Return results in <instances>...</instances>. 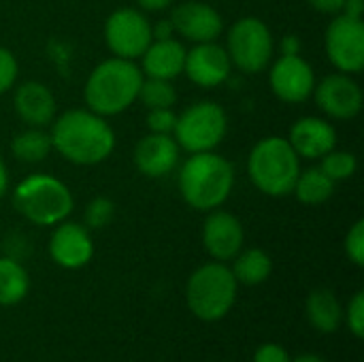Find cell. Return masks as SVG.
<instances>
[{
	"label": "cell",
	"instance_id": "obj_12",
	"mask_svg": "<svg viewBox=\"0 0 364 362\" xmlns=\"http://www.w3.org/2000/svg\"><path fill=\"white\" fill-rule=\"evenodd\" d=\"M314 96L318 107L333 119H352L363 109V90L346 73L324 77L314 87Z\"/></svg>",
	"mask_w": 364,
	"mask_h": 362
},
{
	"label": "cell",
	"instance_id": "obj_20",
	"mask_svg": "<svg viewBox=\"0 0 364 362\" xmlns=\"http://www.w3.org/2000/svg\"><path fill=\"white\" fill-rule=\"evenodd\" d=\"M186 47L175 41V38H162V41H151L149 47L145 49L143 58V73L154 79H175L177 75L183 73V62H186Z\"/></svg>",
	"mask_w": 364,
	"mask_h": 362
},
{
	"label": "cell",
	"instance_id": "obj_22",
	"mask_svg": "<svg viewBox=\"0 0 364 362\" xmlns=\"http://www.w3.org/2000/svg\"><path fill=\"white\" fill-rule=\"evenodd\" d=\"M230 271H232L237 284L258 286V284L269 280V275L273 271V260L267 252L254 247V250L239 252L235 256V267Z\"/></svg>",
	"mask_w": 364,
	"mask_h": 362
},
{
	"label": "cell",
	"instance_id": "obj_8",
	"mask_svg": "<svg viewBox=\"0 0 364 362\" xmlns=\"http://www.w3.org/2000/svg\"><path fill=\"white\" fill-rule=\"evenodd\" d=\"M275 41L269 26L258 17H243L228 32V58L239 70L256 75L267 68L273 58Z\"/></svg>",
	"mask_w": 364,
	"mask_h": 362
},
{
	"label": "cell",
	"instance_id": "obj_18",
	"mask_svg": "<svg viewBox=\"0 0 364 362\" xmlns=\"http://www.w3.org/2000/svg\"><path fill=\"white\" fill-rule=\"evenodd\" d=\"M179 160V145L171 134L149 132L134 147V166L145 177H164L168 175Z\"/></svg>",
	"mask_w": 364,
	"mask_h": 362
},
{
	"label": "cell",
	"instance_id": "obj_5",
	"mask_svg": "<svg viewBox=\"0 0 364 362\" xmlns=\"http://www.w3.org/2000/svg\"><path fill=\"white\" fill-rule=\"evenodd\" d=\"M13 207L36 226H55L70 215L75 198L64 181L36 173L17 183L13 190Z\"/></svg>",
	"mask_w": 364,
	"mask_h": 362
},
{
	"label": "cell",
	"instance_id": "obj_32",
	"mask_svg": "<svg viewBox=\"0 0 364 362\" xmlns=\"http://www.w3.org/2000/svg\"><path fill=\"white\" fill-rule=\"evenodd\" d=\"M348 326L356 339L364 337V292H356L348 305Z\"/></svg>",
	"mask_w": 364,
	"mask_h": 362
},
{
	"label": "cell",
	"instance_id": "obj_26",
	"mask_svg": "<svg viewBox=\"0 0 364 362\" xmlns=\"http://www.w3.org/2000/svg\"><path fill=\"white\" fill-rule=\"evenodd\" d=\"M147 109H171L177 100V92L168 79H143L139 87V98Z\"/></svg>",
	"mask_w": 364,
	"mask_h": 362
},
{
	"label": "cell",
	"instance_id": "obj_33",
	"mask_svg": "<svg viewBox=\"0 0 364 362\" xmlns=\"http://www.w3.org/2000/svg\"><path fill=\"white\" fill-rule=\"evenodd\" d=\"M254 362H290L288 352L277 344H264L256 350Z\"/></svg>",
	"mask_w": 364,
	"mask_h": 362
},
{
	"label": "cell",
	"instance_id": "obj_1",
	"mask_svg": "<svg viewBox=\"0 0 364 362\" xmlns=\"http://www.w3.org/2000/svg\"><path fill=\"white\" fill-rule=\"evenodd\" d=\"M51 145L68 162L92 166L107 160L115 149V132L109 122L90 109L64 111L51 122Z\"/></svg>",
	"mask_w": 364,
	"mask_h": 362
},
{
	"label": "cell",
	"instance_id": "obj_28",
	"mask_svg": "<svg viewBox=\"0 0 364 362\" xmlns=\"http://www.w3.org/2000/svg\"><path fill=\"white\" fill-rule=\"evenodd\" d=\"M113 213H115L113 201H109V198H105V196L92 198V201L85 205V211H83L85 228H92V230L105 228V226L113 220Z\"/></svg>",
	"mask_w": 364,
	"mask_h": 362
},
{
	"label": "cell",
	"instance_id": "obj_34",
	"mask_svg": "<svg viewBox=\"0 0 364 362\" xmlns=\"http://www.w3.org/2000/svg\"><path fill=\"white\" fill-rule=\"evenodd\" d=\"M307 2L311 9L326 13V15H339L341 6H343V0H307Z\"/></svg>",
	"mask_w": 364,
	"mask_h": 362
},
{
	"label": "cell",
	"instance_id": "obj_15",
	"mask_svg": "<svg viewBox=\"0 0 364 362\" xmlns=\"http://www.w3.org/2000/svg\"><path fill=\"white\" fill-rule=\"evenodd\" d=\"M171 23L175 32L192 43H211L224 32L222 15L205 2H181L171 13Z\"/></svg>",
	"mask_w": 364,
	"mask_h": 362
},
{
	"label": "cell",
	"instance_id": "obj_6",
	"mask_svg": "<svg viewBox=\"0 0 364 362\" xmlns=\"http://www.w3.org/2000/svg\"><path fill=\"white\" fill-rule=\"evenodd\" d=\"M237 280L224 262H207L198 267L186 288L190 312L203 322L222 320L237 301Z\"/></svg>",
	"mask_w": 364,
	"mask_h": 362
},
{
	"label": "cell",
	"instance_id": "obj_37",
	"mask_svg": "<svg viewBox=\"0 0 364 362\" xmlns=\"http://www.w3.org/2000/svg\"><path fill=\"white\" fill-rule=\"evenodd\" d=\"M341 15H346V17H352V19H363L364 0H343Z\"/></svg>",
	"mask_w": 364,
	"mask_h": 362
},
{
	"label": "cell",
	"instance_id": "obj_19",
	"mask_svg": "<svg viewBox=\"0 0 364 362\" xmlns=\"http://www.w3.org/2000/svg\"><path fill=\"white\" fill-rule=\"evenodd\" d=\"M13 107L19 119L32 128H45L55 119V98L41 81H26L15 87Z\"/></svg>",
	"mask_w": 364,
	"mask_h": 362
},
{
	"label": "cell",
	"instance_id": "obj_23",
	"mask_svg": "<svg viewBox=\"0 0 364 362\" xmlns=\"http://www.w3.org/2000/svg\"><path fill=\"white\" fill-rule=\"evenodd\" d=\"M333 192H335V181L320 166L301 171L292 190V194H296V198L309 207L326 203L333 196Z\"/></svg>",
	"mask_w": 364,
	"mask_h": 362
},
{
	"label": "cell",
	"instance_id": "obj_31",
	"mask_svg": "<svg viewBox=\"0 0 364 362\" xmlns=\"http://www.w3.org/2000/svg\"><path fill=\"white\" fill-rule=\"evenodd\" d=\"M17 60L13 55V51H9L6 47H0V94L9 92L15 81H17Z\"/></svg>",
	"mask_w": 364,
	"mask_h": 362
},
{
	"label": "cell",
	"instance_id": "obj_24",
	"mask_svg": "<svg viewBox=\"0 0 364 362\" xmlns=\"http://www.w3.org/2000/svg\"><path fill=\"white\" fill-rule=\"evenodd\" d=\"M53 145H51V137L49 132H45L43 128H28L21 130L13 137L11 141V151L19 162H28V164H36L43 162L49 154H51Z\"/></svg>",
	"mask_w": 364,
	"mask_h": 362
},
{
	"label": "cell",
	"instance_id": "obj_4",
	"mask_svg": "<svg viewBox=\"0 0 364 362\" xmlns=\"http://www.w3.org/2000/svg\"><path fill=\"white\" fill-rule=\"evenodd\" d=\"M247 173L252 183L267 196L279 198L294 190L301 173V158L282 137H267L258 141L247 158Z\"/></svg>",
	"mask_w": 364,
	"mask_h": 362
},
{
	"label": "cell",
	"instance_id": "obj_11",
	"mask_svg": "<svg viewBox=\"0 0 364 362\" xmlns=\"http://www.w3.org/2000/svg\"><path fill=\"white\" fill-rule=\"evenodd\" d=\"M269 85L273 94L288 102L299 105L305 102L316 87V75L311 64L299 55H282L269 73Z\"/></svg>",
	"mask_w": 364,
	"mask_h": 362
},
{
	"label": "cell",
	"instance_id": "obj_29",
	"mask_svg": "<svg viewBox=\"0 0 364 362\" xmlns=\"http://www.w3.org/2000/svg\"><path fill=\"white\" fill-rule=\"evenodd\" d=\"M346 254L356 265L364 267V222L358 220L346 237Z\"/></svg>",
	"mask_w": 364,
	"mask_h": 362
},
{
	"label": "cell",
	"instance_id": "obj_21",
	"mask_svg": "<svg viewBox=\"0 0 364 362\" xmlns=\"http://www.w3.org/2000/svg\"><path fill=\"white\" fill-rule=\"evenodd\" d=\"M307 320L309 324L320 331V333H335L341 326L343 320V309L339 299L331 292V290H314L307 297Z\"/></svg>",
	"mask_w": 364,
	"mask_h": 362
},
{
	"label": "cell",
	"instance_id": "obj_27",
	"mask_svg": "<svg viewBox=\"0 0 364 362\" xmlns=\"http://www.w3.org/2000/svg\"><path fill=\"white\" fill-rule=\"evenodd\" d=\"M320 169L337 183L343 179H350L356 169H358V160L352 151H339V149H331L326 156L320 158Z\"/></svg>",
	"mask_w": 364,
	"mask_h": 362
},
{
	"label": "cell",
	"instance_id": "obj_13",
	"mask_svg": "<svg viewBox=\"0 0 364 362\" xmlns=\"http://www.w3.org/2000/svg\"><path fill=\"white\" fill-rule=\"evenodd\" d=\"M230 58L224 47H220L215 41L211 43H196L190 51H186L183 73L186 77L205 90L222 85L230 75Z\"/></svg>",
	"mask_w": 364,
	"mask_h": 362
},
{
	"label": "cell",
	"instance_id": "obj_16",
	"mask_svg": "<svg viewBox=\"0 0 364 362\" xmlns=\"http://www.w3.org/2000/svg\"><path fill=\"white\" fill-rule=\"evenodd\" d=\"M49 256L62 269H81L94 256V243L85 226L60 222L49 239Z\"/></svg>",
	"mask_w": 364,
	"mask_h": 362
},
{
	"label": "cell",
	"instance_id": "obj_3",
	"mask_svg": "<svg viewBox=\"0 0 364 362\" xmlns=\"http://www.w3.org/2000/svg\"><path fill=\"white\" fill-rule=\"evenodd\" d=\"M141 83L143 70L134 64V60L113 55L90 73L83 87V98L90 111L111 117L126 111L139 98Z\"/></svg>",
	"mask_w": 364,
	"mask_h": 362
},
{
	"label": "cell",
	"instance_id": "obj_14",
	"mask_svg": "<svg viewBox=\"0 0 364 362\" xmlns=\"http://www.w3.org/2000/svg\"><path fill=\"white\" fill-rule=\"evenodd\" d=\"M243 241H245V230L237 215L218 209L209 211L203 224V245L213 260L218 262L232 260L243 250Z\"/></svg>",
	"mask_w": 364,
	"mask_h": 362
},
{
	"label": "cell",
	"instance_id": "obj_10",
	"mask_svg": "<svg viewBox=\"0 0 364 362\" xmlns=\"http://www.w3.org/2000/svg\"><path fill=\"white\" fill-rule=\"evenodd\" d=\"M324 47L331 64L346 75H358L364 68V23L337 15L324 34Z\"/></svg>",
	"mask_w": 364,
	"mask_h": 362
},
{
	"label": "cell",
	"instance_id": "obj_38",
	"mask_svg": "<svg viewBox=\"0 0 364 362\" xmlns=\"http://www.w3.org/2000/svg\"><path fill=\"white\" fill-rule=\"evenodd\" d=\"M143 11H162L173 4V0H136Z\"/></svg>",
	"mask_w": 364,
	"mask_h": 362
},
{
	"label": "cell",
	"instance_id": "obj_39",
	"mask_svg": "<svg viewBox=\"0 0 364 362\" xmlns=\"http://www.w3.org/2000/svg\"><path fill=\"white\" fill-rule=\"evenodd\" d=\"M6 186H9V173H6V166H4V162L0 158V198L6 192Z\"/></svg>",
	"mask_w": 364,
	"mask_h": 362
},
{
	"label": "cell",
	"instance_id": "obj_17",
	"mask_svg": "<svg viewBox=\"0 0 364 362\" xmlns=\"http://www.w3.org/2000/svg\"><path fill=\"white\" fill-rule=\"evenodd\" d=\"M288 143L296 151L299 158L320 160L337 145V132L331 122L322 117H301L288 134Z\"/></svg>",
	"mask_w": 364,
	"mask_h": 362
},
{
	"label": "cell",
	"instance_id": "obj_30",
	"mask_svg": "<svg viewBox=\"0 0 364 362\" xmlns=\"http://www.w3.org/2000/svg\"><path fill=\"white\" fill-rule=\"evenodd\" d=\"M175 122L177 115L173 113V109H149L147 113V128L156 134H173Z\"/></svg>",
	"mask_w": 364,
	"mask_h": 362
},
{
	"label": "cell",
	"instance_id": "obj_35",
	"mask_svg": "<svg viewBox=\"0 0 364 362\" xmlns=\"http://www.w3.org/2000/svg\"><path fill=\"white\" fill-rule=\"evenodd\" d=\"M175 28L171 23V19H162L156 26H151V38L154 41H162V38H173Z\"/></svg>",
	"mask_w": 364,
	"mask_h": 362
},
{
	"label": "cell",
	"instance_id": "obj_40",
	"mask_svg": "<svg viewBox=\"0 0 364 362\" xmlns=\"http://www.w3.org/2000/svg\"><path fill=\"white\" fill-rule=\"evenodd\" d=\"M290 362H326L324 358H320V356H316V354H303V356H299L296 361H290Z\"/></svg>",
	"mask_w": 364,
	"mask_h": 362
},
{
	"label": "cell",
	"instance_id": "obj_25",
	"mask_svg": "<svg viewBox=\"0 0 364 362\" xmlns=\"http://www.w3.org/2000/svg\"><path fill=\"white\" fill-rule=\"evenodd\" d=\"M30 277L26 269L13 258H0V305L11 307L26 299Z\"/></svg>",
	"mask_w": 364,
	"mask_h": 362
},
{
	"label": "cell",
	"instance_id": "obj_7",
	"mask_svg": "<svg viewBox=\"0 0 364 362\" xmlns=\"http://www.w3.org/2000/svg\"><path fill=\"white\" fill-rule=\"evenodd\" d=\"M228 117L226 111L211 100H200L190 105L181 115H177L173 139L188 154L213 151L226 137Z\"/></svg>",
	"mask_w": 364,
	"mask_h": 362
},
{
	"label": "cell",
	"instance_id": "obj_2",
	"mask_svg": "<svg viewBox=\"0 0 364 362\" xmlns=\"http://www.w3.org/2000/svg\"><path fill=\"white\" fill-rule=\"evenodd\" d=\"M235 186V166L213 151L190 154L179 169L181 198L196 211H213L222 207Z\"/></svg>",
	"mask_w": 364,
	"mask_h": 362
},
{
	"label": "cell",
	"instance_id": "obj_9",
	"mask_svg": "<svg viewBox=\"0 0 364 362\" xmlns=\"http://www.w3.org/2000/svg\"><path fill=\"white\" fill-rule=\"evenodd\" d=\"M151 41V23L139 9H117L105 23V43L117 58L136 60Z\"/></svg>",
	"mask_w": 364,
	"mask_h": 362
},
{
	"label": "cell",
	"instance_id": "obj_36",
	"mask_svg": "<svg viewBox=\"0 0 364 362\" xmlns=\"http://www.w3.org/2000/svg\"><path fill=\"white\" fill-rule=\"evenodd\" d=\"M303 49V43L296 34H286L282 38V53L284 55H299Z\"/></svg>",
	"mask_w": 364,
	"mask_h": 362
}]
</instances>
